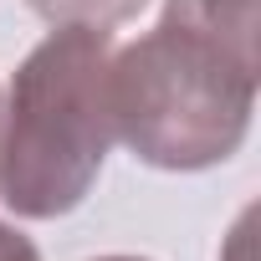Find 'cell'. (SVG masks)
I'll return each mask as SVG.
<instances>
[{"mask_svg":"<svg viewBox=\"0 0 261 261\" xmlns=\"http://www.w3.org/2000/svg\"><path fill=\"white\" fill-rule=\"evenodd\" d=\"M256 0H169L154 31L113 51V134L154 169L225 164L256 113Z\"/></svg>","mask_w":261,"mask_h":261,"instance_id":"1","label":"cell"},{"mask_svg":"<svg viewBox=\"0 0 261 261\" xmlns=\"http://www.w3.org/2000/svg\"><path fill=\"white\" fill-rule=\"evenodd\" d=\"M0 261H41V251H36V241L26 230H16V225L0 220Z\"/></svg>","mask_w":261,"mask_h":261,"instance_id":"4","label":"cell"},{"mask_svg":"<svg viewBox=\"0 0 261 261\" xmlns=\"http://www.w3.org/2000/svg\"><path fill=\"white\" fill-rule=\"evenodd\" d=\"M26 6L51 26H118L134 21L149 0H26Z\"/></svg>","mask_w":261,"mask_h":261,"instance_id":"3","label":"cell"},{"mask_svg":"<svg viewBox=\"0 0 261 261\" xmlns=\"http://www.w3.org/2000/svg\"><path fill=\"white\" fill-rule=\"evenodd\" d=\"M97 261H144V256H97Z\"/></svg>","mask_w":261,"mask_h":261,"instance_id":"5","label":"cell"},{"mask_svg":"<svg viewBox=\"0 0 261 261\" xmlns=\"http://www.w3.org/2000/svg\"><path fill=\"white\" fill-rule=\"evenodd\" d=\"M113 31L57 26L16 67L0 128V200L26 220H57L87 200L113 149Z\"/></svg>","mask_w":261,"mask_h":261,"instance_id":"2","label":"cell"},{"mask_svg":"<svg viewBox=\"0 0 261 261\" xmlns=\"http://www.w3.org/2000/svg\"><path fill=\"white\" fill-rule=\"evenodd\" d=\"M0 128H6V92H0Z\"/></svg>","mask_w":261,"mask_h":261,"instance_id":"6","label":"cell"}]
</instances>
